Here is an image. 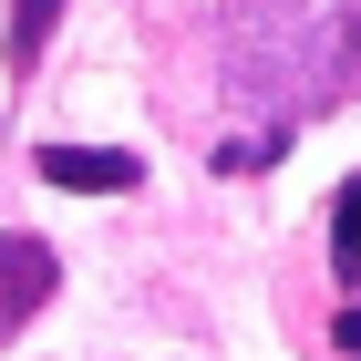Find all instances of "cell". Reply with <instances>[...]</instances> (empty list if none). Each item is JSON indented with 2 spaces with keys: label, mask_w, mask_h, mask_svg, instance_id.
<instances>
[{
  "label": "cell",
  "mask_w": 361,
  "mask_h": 361,
  "mask_svg": "<svg viewBox=\"0 0 361 361\" xmlns=\"http://www.w3.org/2000/svg\"><path fill=\"white\" fill-rule=\"evenodd\" d=\"M331 258H341V279H361V176L331 196Z\"/></svg>",
  "instance_id": "5"
},
{
  "label": "cell",
  "mask_w": 361,
  "mask_h": 361,
  "mask_svg": "<svg viewBox=\"0 0 361 361\" xmlns=\"http://www.w3.org/2000/svg\"><path fill=\"white\" fill-rule=\"evenodd\" d=\"M52 31H62V0H11V83H31L42 73V52H52Z\"/></svg>",
  "instance_id": "4"
},
{
  "label": "cell",
  "mask_w": 361,
  "mask_h": 361,
  "mask_svg": "<svg viewBox=\"0 0 361 361\" xmlns=\"http://www.w3.org/2000/svg\"><path fill=\"white\" fill-rule=\"evenodd\" d=\"M52 289H62V258H52V238L11 227V238H0V341L21 331V320H42V310H52Z\"/></svg>",
  "instance_id": "2"
},
{
  "label": "cell",
  "mask_w": 361,
  "mask_h": 361,
  "mask_svg": "<svg viewBox=\"0 0 361 361\" xmlns=\"http://www.w3.org/2000/svg\"><path fill=\"white\" fill-rule=\"evenodd\" d=\"M227 93L269 124L351 104L361 93V0H238L227 11Z\"/></svg>",
  "instance_id": "1"
},
{
  "label": "cell",
  "mask_w": 361,
  "mask_h": 361,
  "mask_svg": "<svg viewBox=\"0 0 361 361\" xmlns=\"http://www.w3.org/2000/svg\"><path fill=\"white\" fill-rule=\"evenodd\" d=\"M42 186H73V196H124L145 186V166L124 145H42Z\"/></svg>",
  "instance_id": "3"
}]
</instances>
